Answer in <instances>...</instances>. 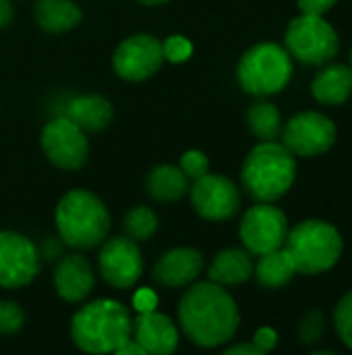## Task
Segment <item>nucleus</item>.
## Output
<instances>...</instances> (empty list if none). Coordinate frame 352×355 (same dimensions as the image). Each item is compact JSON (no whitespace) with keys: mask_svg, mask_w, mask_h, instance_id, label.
<instances>
[{"mask_svg":"<svg viewBox=\"0 0 352 355\" xmlns=\"http://www.w3.org/2000/svg\"><path fill=\"white\" fill-rule=\"evenodd\" d=\"M122 227L127 237H131L133 241H147L158 231V214L149 206H135L124 214Z\"/></svg>","mask_w":352,"mask_h":355,"instance_id":"obj_25","label":"nucleus"},{"mask_svg":"<svg viewBox=\"0 0 352 355\" xmlns=\"http://www.w3.org/2000/svg\"><path fill=\"white\" fill-rule=\"evenodd\" d=\"M162 52H164V60H168L172 64L187 62L193 56V42L187 35L174 33L162 42Z\"/></svg>","mask_w":352,"mask_h":355,"instance_id":"obj_26","label":"nucleus"},{"mask_svg":"<svg viewBox=\"0 0 352 355\" xmlns=\"http://www.w3.org/2000/svg\"><path fill=\"white\" fill-rule=\"evenodd\" d=\"M133 335V316L116 300L102 297L81 306L71 318V339L85 354H116Z\"/></svg>","mask_w":352,"mask_h":355,"instance_id":"obj_2","label":"nucleus"},{"mask_svg":"<svg viewBox=\"0 0 352 355\" xmlns=\"http://www.w3.org/2000/svg\"><path fill=\"white\" fill-rule=\"evenodd\" d=\"M247 125L259 141H276L282 133L280 110L266 100L255 102L247 112Z\"/></svg>","mask_w":352,"mask_h":355,"instance_id":"obj_24","label":"nucleus"},{"mask_svg":"<svg viewBox=\"0 0 352 355\" xmlns=\"http://www.w3.org/2000/svg\"><path fill=\"white\" fill-rule=\"evenodd\" d=\"M39 144L46 158L60 171H77L87 162L89 156L85 131L64 114L54 116L44 125Z\"/></svg>","mask_w":352,"mask_h":355,"instance_id":"obj_8","label":"nucleus"},{"mask_svg":"<svg viewBox=\"0 0 352 355\" xmlns=\"http://www.w3.org/2000/svg\"><path fill=\"white\" fill-rule=\"evenodd\" d=\"M334 327L340 341L352 349V291H349L334 310Z\"/></svg>","mask_w":352,"mask_h":355,"instance_id":"obj_27","label":"nucleus"},{"mask_svg":"<svg viewBox=\"0 0 352 355\" xmlns=\"http://www.w3.org/2000/svg\"><path fill=\"white\" fill-rule=\"evenodd\" d=\"M180 171L187 175V179H199L205 173H210V158L201 150H187L178 160Z\"/></svg>","mask_w":352,"mask_h":355,"instance_id":"obj_30","label":"nucleus"},{"mask_svg":"<svg viewBox=\"0 0 352 355\" xmlns=\"http://www.w3.org/2000/svg\"><path fill=\"white\" fill-rule=\"evenodd\" d=\"M133 308L137 310V314L158 310V293L154 289H149V287H141L133 295Z\"/></svg>","mask_w":352,"mask_h":355,"instance_id":"obj_31","label":"nucleus"},{"mask_svg":"<svg viewBox=\"0 0 352 355\" xmlns=\"http://www.w3.org/2000/svg\"><path fill=\"white\" fill-rule=\"evenodd\" d=\"M351 69H352V52H351Z\"/></svg>","mask_w":352,"mask_h":355,"instance_id":"obj_38","label":"nucleus"},{"mask_svg":"<svg viewBox=\"0 0 352 355\" xmlns=\"http://www.w3.org/2000/svg\"><path fill=\"white\" fill-rule=\"evenodd\" d=\"M253 275V260L251 254L247 250L241 248H230V250H222L210 264L207 277L210 281L222 285V287H230V285H241L245 281H249Z\"/></svg>","mask_w":352,"mask_h":355,"instance_id":"obj_20","label":"nucleus"},{"mask_svg":"<svg viewBox=\"0 0 352 355\" xmlns=\"http://www.w3.org/2000/svg\"><path fill=\"white\" fill-rule=\"evenodd\" d=\"M324 329H326V320H324V314L319 310H309L303 320H301V327H299V337L305 345H311V343H317L322 337H324Z\"/></svg>","mask_w":352,"mask_h":355,"instance_id":"obj_29","label":"nucleus"},{"mask_svg":"<svg viewBox=\"0 0 352 355\" xmlns=\"http://www.w3.org/2000/svg\"><path fill=\"white\" fill-rule=\"evenodd\" d=\"M116 355H145L143 347L131 337L129 341H124L118 349H116Z\"/></svg>","mask_w":352,"mask_h":355,"instance_id":"obj_36","label":"nucleus"},{"mask_svg":"<svg viewBox=\"0 0 352 355\" xmlns=\"http://www.w3.org/2000/svg\"><path fill=\"white\" fill-rule=\"evenodd\" d=\"M189 196L193 210L210 223L228 220L241 208L239 187L224 175L205 173L203 177L193 181V187H189Z\"/></svg>","mask_w":352,"mask_h":355,"instance_id":"obj_13","label":"nucleus"},{"mask_svg":"<svg viewBox=\"0 0 352 355\" xmlns=\"http://www.w3.org/2000/svg\"><path fill=\"white\" fill-rule=\"evenodd\" d=\"M15 19V6L10 0H0V29L8 27Z\"/></svg>","mask_w":352,"mask_h":355,"instance_id":"obj_34","label":"nucleus"},{"mask_svg":"<svg viewBox=\"0 0 352 355\" xmlns=\"http://www.w3.org/2000/svg\"><path fill=\"white\" fill-rule=\"evenodd\" d=\"M37 25L48 33H64L83 21V10L75 0H37L33 6Z\"/></svg>","mask_w":352,"mask_h":355,"instance_id":"obj_22","label":"nucleus"},{"mask_svg":"<svg viewBox=\"0 0 352 355\" xmlns=\"http://www.w3.org/2000/svg\"><path fill=\"white\" fill-rule=\"evenodd\" d=\"M25 324V312L17 302L0 300V335H15Z\"/></svg>","mask_w":352,"mask_h":355,"instance_id":"obj_28","label":"nucleus"},{"mask_svg":"<svg viewBox=\"0 0 352 355\" xmlns=\"http://www.w3.org/2000/svg\"><path fill=\"white\" fill-rule=\"evenodd\" d=\"M299 2V8L301 12H307V15H324L328 12L338 0H297Z\"/></svg>","mask_w":352,"mask_h":355,"instance_id":"obj_33","label":"nucleus"},{"mask_svg":"<svg viewBox=\"0 0 352 355\" xmlns=\"http://www.w3.org/2000/svg\"><path fill=\"white\" fill-rule=\"evenodd\" d=\"M253 343L257 345V349H259L261 354H268V352H272V349L278 345V333H276L272 327H261V329L255 331Z\"/></svg>","mask_w":352,"mask_h":355,"instance_id":"obj_32","label":"nucleus"},{"mask_svg":"<svg viewBox=\"0 0 352 355\" xmlns=\"http://www.w3.org/2000/svg\"><path fill=\"white\" fill-rule=\"evenodd\" d=\"M253 275L257 277L259 285H263L268 289H280L293 281L297 270H295L286 250L278 248V250H272V252L259 256L257 266H253Z\"/></svg>","mask_w":352,"mask_h":355,"instance_id":"obj_23","label":"nucleus"},{"mask_svg":"<svg viewBox=\"0 0 352 355\" xmlns=\"http://www.w3.org/2000/svg\"><path fill=\"white\" fill-rule=\"evenodd\" d=\"M203 270V256L195 248H174L164 252L154 264L151 277L158 285L183 289L197 281Z\"/></svg>","mask_w":352,"mask_h":355,"instance_id":"obj_16","label":"nucleus"},{"mask_svg":"<svg viewBox=\"0 0 352 355\" xmlns=\"http://www.w3.org/2000/svg\"><path fill=\"white\" fill-rule=\"evenodd\" d=\"M145 193L156 202H178L189 193V179L180 166L158 164L145 177Z\"/></svg>","mask_w":352,"mask_h":355,"instance_id":"obj_21","label":"nucleus"},{"mask_svg":"<svg viewBox=\"0 0 352 355\" xmlns=\"http://www.w3.org/2000/svg\"><path fill=\"white\" fill-rule=\"evenodd\" d=\"M164 64L162 42L149 33H133L122 40L112 54V69L124 81H145Z\"/></svg>","mask_w":352,"mask_h":355,"instance_id":"obj_12","label":"nucleus"},{"mask_svg":"<svg viewBox=\"0 0 352 355\" xmlns=\"http://www.w3.org/2000/svg\"><path fill=\"white\" fill-rule=\"evenodd\" d=\"M241 314L234 297L214 281L191 283L178 302V327L197 347L214 349L234 339Z\"/></svg>","mask_w":352,"mask_h":355,"instance_id":"obj_1","label":"nucleus"},{"mask_svg":"<svg viewBox=\"0 0 352 355\" xmlns=\"http://www.w3.org/2000/svg\"><path fill=\"white\" fill-rule=\"evenodd\" d=\"M297 179L295 154L278 141H259L245 158L241 181L255 202H276Z\"/></svg>","mask_w":352,"mask_h":355,"instance_id":"obj_4","label":"nucleus"},{"mask_svg":"<svg viewBox=\"0 0 352 355\" xmlns=\"http://www.w3.org/2000/svg\"><path fill=\"white\" fill-rule=\"evenodd\" d=\"M239 235L249 254L261 256L284 245L288 218L278 206H274V202H257L245 212Z\"/></svg>","mask_w":352,"mask_h":355,"instance_id":"obj_9","label":"nucleus"},{"mask_svg":"<svg viewBox=\"0 0 352 355\" xmlns=\"http://www.w3.org/2000/svg\"><path fill=\"white\" fill-rule=\"evenodd\" d=\"M54 220L62 243L79 252L102 245L112 225L106 204L89 189L66 191L56 204Z\"/></svg>","mask_w":352,"mask_h":355,"instance_id":"obj_3","label":"nucleus"},{"mask_svg":"<svg viewBox=\"0 0 352 355\" xmlns=\"http://www.w3.org/2000/svg\"><path fill=\"white\" fill-rule=\"evenodd\" d=\"M137 2H141V4H145V6H162V4H166V2H170V0H137Z\"/></svg>","mask_w":352,"mask_h":355,"instance_id":"obj_37","label":"nucleus"},{"mask_svg":"<svg viewBox=\"0 0 352 355\" xmlns=\"http://www.w3.org/2000/svg\"><path fill=\"white\" fill-rule=\"evenodd\" d=\"M226 355H261V352L257 349V345L255 343H239V345H232V347H228L226 352H224Z\"/></svg>","mask_w":352,"mask_h":355,"instance_id":"obj_35","label":"nucleus"},{"mask_svg":"<svg viewBox=\"0 0 352 355\" xmlns=\"http://www.w3.org/2000/svg\"><path fill=\"white\" fill-rule=\"evenodd\" d=\"M293 77V56L274 42L251 46L237 64V79L243 92L266 98L282 92Z\"/></svg>","mask_w":352,"mask_h":355,"instance_id":"obj_6","label":"nucleus"},{"mask_svg":"<svg viewBox=\"0 0 352 355\" xmlns=\"http://www.w3.org/2000/svg\"><path fill=\"white\" fill-rule=\"evenodd\" d=\"M39 272V254L31 239L17 231H0V287H27Z\"/></svg>","mask_w":352,"mask_h":355,"instance_id":"obj_14","label":"nucleus"},{"mask_svg":"<svg viewBox=\"0 0 352 355\" xmlns=\"http://www.w3.org/2000/svg\"><path fill=\"white\" fill-rule=\"evenodd\" d=\"M311 94L326 106L344 104L352 94V69L346 64H330L322 69L311 83Z\"/></svg>","mask_w":352,"mask_h":355,"instance_id":"obj_19","label":"nucleus"},{"mask_svg":"<svg viewBox=\"0 0 352 355\" xmlns=\"http://www.w3.org/2000/svg\"><path fill=\"white\" fill-rule=\"evenodd\" d=\"M297 270V275H322L334 268L342 256L344 243L340 231L317 218L299 223L293 231L288 229L282 245Z\"/></svg>","mask_w":352,"mask_h":355,"instance_id":"obj_5","label":"nucleus"},{"mask_svg":"<svg viewBox=\"0 0 352 355\" xmlns=\"http://www.w3.org/2000/svg\"><path fill=\"white\" fill-rule=\"evenodd\" d=\"M64 116H68L75 125H79L85 133H98L110 127L114 119V106L108 98L100 94L77 96L66 104Z\"/></svg>","mask_w":352,"mask_h":355,"instance_id":"obj_18","label":"nucleus"},{"mask_svg":"<svg viewBox=\"0 0 352 355\" xmlns=\"http://www.w3.org/2000/svg\"><path fill=\"white\" fill-rule=\"evenodd\" d=\"M145 354L170 355L176 352L180 341V329L174 320L158 310L137 314L133 320V335H131Z\"/></svg>","mask_w":352,"mask_h":355,"instance_id":"obj_15","label":"nucleus"},{"mask_svg":"<svg viewBox=\"0 0 352 355\" xmlns=\"http://www.w3.org/2000/svg\"><path fill=\"white\" fill-rule=\"evenodd\" d=\"M284 46L290 56L305 64H324L338 52V33L324 15L301 12L293 19L284 33Z\"/></svg>","mask_w":352,"mask_h":355,"instance_id":"obj_7","label":"nucleus"},{"mask_svg":"<svg viewBox=\"0 0 352 355\" xmlns=\"http://www.w3.org/2000/svg\"><path fill=\"white\" fill-rule=\"evenodd\" d=\"M95 287V275L83 254H66L54 268L56 295L66 304H83Z\"/></svg>","mask_w":352,"mask_h":355,"instance_id":"obj_17","label":"nucleus"},{"mask_svg":"<svg viewBox=\"0 0 352 355\" xmlns=\"http://www.w3.org/2000/svg\"><path fill=\"white\" fill-rule=\"evenodd\" d=\"M282 144L295 154L303 158H313L326 154L336 144V125L322 112L307 110L295 114L282 127Z\"/></svg>","mask_w":352,"mask_h":355,"instance_id":"obj_11","label":"nucleus"},{"mask_svg":"<svg viewBox=\"0 0 352 355\" xmlns=\"http://www.w3.org/2000/svg\"><path fill=\"white\" fill-rule=\"evenodd\" d=\"M98 268L102 279L114 289H131L135 287L145 270V262L137 241L127 235H116L102 241L98 254Z\"/></svg>","mask_w":352,"mask_h":355,"instance_id":"obj_10","label":"nucleus"}]
</instances>
